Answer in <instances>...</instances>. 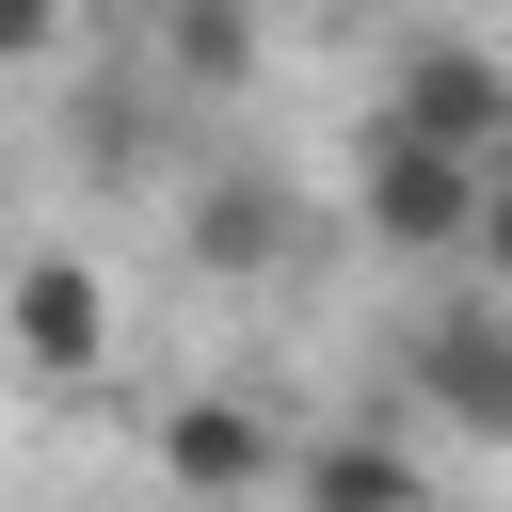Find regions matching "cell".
Here are the masks:
<instances>
[{
  "label": "cell",
  "mask_w": 512,
  "mask_h": 512,
  "mask_svg": "<svg viewBox=\"0 0 512 512\" xmlns=\"http://www.w3.org/2000/svg\"><path fill=\"white\" fill-rule=\"evenodd\" d=\"M160 480H176V496H208V512L288 496V432H272V400H256V384H192V400L160 416Z\"/></svg>",
  "instance_id": "8992f818"
},
{
  "label": "cell",
  "mask_w": 512,
  "mask_h": 512,
  "mask_svg": "<svg viewBox=\"0 0 512 512\" xmlns=\"http://www.w3.org/2000/svg\"><path fill=\"white\" fill-rule=\"evenodd\" d=\"M464 256H480V272H496V288H512V160H496V176H480V240H464Z\"/></svg>",
  "instance_id": "8fae6325"
},
{
  "label": "cell",
  "mask_w": 512,
  "mask_h": 512,
  "mask_svg": "<svg viewBox=\"0 0 512 512\" xmlns=\"http://www.w3.org/2000/svg\"><path fill=\"white\" fill-rule=\"evenodd\" d=\"M400 400L464 448H512V288H464L400 336Z\"/></svg>",
  "instance_id": "7a4b0ae2"
},
{
  "label": "cell",
  "mask_w": 512,
  "mask_h": 512,
  "mask_svg": "<svg viewBox=\"0 0 512 512\" xmlns=\"http://www.w3.org/2000/svg\"><path fill=\"white\" fill-rule=\"evenodd\" d=\"M160 64H176L192 96H240V80H256V0H176V16H160Z\"/></svg>",
  "instance_id": "ba28073f"
},
{
  "label": "cell",
  "mask_w": 512,
  "mask_h": 512,
  "mask_svg": "<svg viewBox=\"0 0 512 512\" xmlns=\"http://www.w3.org/2000/svg\"><path fill=\"white\" fill-rule=\"evenodd\" d=\"M0 352L32 384H96L112 368V272L96 256H16L0 272Z\"/></svg>",
  "instance_id": "5b68a950"
},
{
  "label": "cell",
  "mask_w": 512,
  "mask_h": 512,
  "mask_svg": "<svg viewBox=\"0 0 512 512\" xmlns=\"http://www.w3.org/2000/svg\"><path fill=\"white\" fill-rule=\"evenodd\" d=\"M368 128H400V144H432V160H512V64L496 48H464V32H416L400 64H384V96H368Z\"/></svg>",
  "instance_id": "6da1fadb"
},
{
  "label": "cell",
  "mask_w": 512,
  "mask_h": 512,
  "mask_svg": "<svg viewBox=\"0 0 512 512\" xmlns=\"http://www.w3.org/2000/svg\"><path fill=\"white\" fill-rule=\"evenodd\" d=\"M64 48V0H0V64H48Z\"/></svg>",
  "instance_id": "30bf717a"
},
{
  "label": "cell",
  "mask_w": 512,
  "mask_h": 512,
  "mask_svg": "<svg viewBox=\"0 0 512 512\" xmlns=\"http://www.w3.org/2000/svg\"><path fill=\"white\" fill-rule=\"evenodd\" d=\"M176 256H192L208 288H272V272H304V256H320V208H304L272 160H208V176H192V208H176Z\"/></svg>",
  "instance_id": "3957f363"
},
{
  "label": "cell",
  "mask_w": 512,
  "mask_h": 512,
  "mask_svg": "<svg viewBox=\"0 0 512 512\" xmlns=\"http://www.w3.org/2000/svg\"><path fill=\"white\" fill-rule=\"evenodd\" d=\"M288 512H432V464H416V432L352 416V432H304L288 448Z\"/></svg>",
  "instance_id": "52a82bcc"
},
{
  "label": "cell",
  "mask_w": 512,
  "mask_h": 512,
  "mask_svg": "<svg viewBox=\"0 0 512 512\" xmlns=\"http://www.w3.org/2000/svg\"><path fill=\"white\" fill-rule=\"evenodd\" d=\"M128 160H144V112L96 96V112H80V176H128Z\"/></svg>",
  "instance_id": "9c48e42d"
},
{
  "label": "cell",
  "mask_w": 512,
  "mask_h": 512,
  "mask_svg": "<svg viewBox=\"0 0 512 512\" xmlns=\"http://www.w3.org/2000/svg\"><path fill=\"white\" fill-rule=\"evenodd\" d=\"M352 224L384 256H464L480 240V160H432L400 128H352Z\"/></svg>",
  "instance_id": "277c9868"
}]
</instances>
